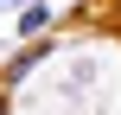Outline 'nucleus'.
Instances as JSON below:
<instances>
[{
  "instance_id": "obj_2",
  "label": "nucleus",
  "mask_w": 121,
  "mask_h": 115,
  "mask_svg": "<svg viewBox=\"0 0 121 115\" xmlns=\"http://www.w3.org/2000/svg\"><path fill=\"white\" fill-rule=\"evenodd\" d=\"M0 115H6V96H0Z\"/></svg>"
},
{
  "instance_id": "obj_1",
  "label": "nucleus",
  "mask_w": 121,
  "mask_h": 115,
  "mask_svg": "<svg viewBox=\"0 0 121 115\" xmlns=\"http://www.w3.org/2000/svg\"><path fill=\"white\" fill-rule=\"evenodd\" d=\"M45 51H51V45H32V51H19V58H13V70H6V77H26V70H32V64H38V58H45Z\"/></svg>"
},
{
  "instance_id": "obj_3",
  "label": "nucleus",
  "mask_w": 121,
  "mask_h": 115,
  "mask_svg": "<svg viewBox=\"0 0 121 115\" xmlns=\"http://www.w3.org/2000/svg\"><path fill=\"white\" fill-rule=\"evenodd\" d=\"M115 13H121V0H115Z\"/></svg>"
}]
</instances>
